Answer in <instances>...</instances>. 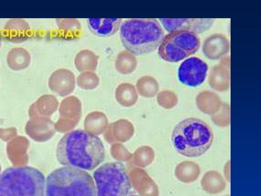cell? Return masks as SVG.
Masks as SVG:
<instances>
[{"instance_id":"1","label":"cell","mask_w":261,"mask_h":196,"mask_svg":"<svg viewBox=\"0 0 261 196\" xmlns=\"http://www.w3.org/2000/svg\"><path fill=\"white\" fill-rule=\"evenodd\" d=\"M105 156V148L100 139L82 130L65 134L56 150L57 158L61 164L82 170L94 169L103 162Z\"/></svg>"},{"instance_id":"2","label":"cell","mask_w":261,"mask_h":196,"mask_svg":"<svg viewBox=\"0 0 261 196\" xmlns=\"http://www.w3.org/2000/svg\"><path fill=\"white\" fill-rule=\"evenodd\" d=\"M119 29L123 46L135 56L154 51L165 36L162 27L155 18L127 19Z\"/></svg>"},{"instance_id":"3","label":"cell","mask_w":261,"mask_h":196,"mask_svg":"<svg viewBox=\"0 0 261 196\" xmlns=\"http://www.w3.org/2000/svg\"><path fill=\"white\" fill-rule=\"evenodd\" d=\"M214 134L211 127L204 121L189 117L178 122L173 130L171 141L175 151L188 157H197L211 148Z\"/></svg>"},{"instance_id":"4","label":"cell","mask_w":261,"mask_h":196,"mask_svg":"<svg viewBox=\"0 0 261 196\" xmlns=\"http://www.w3.org/2000/svg\"><path fill=\"white\" fill-rule=\"evenodd\" d=\"M45 196H96V187L92 177L85 170L64 166L48 175Z\"/></svg>"},{"instance_id":"5","label":"cell","mask_w":261,"mask_h":196,"mask_svg":"<svg viewBox=\"0 0 261 196\" xmlns=\"http://www.w3.org/2000/svg\"><path fill=\"white\" fill-rule=\"evenodd\" d=\"M45 179L30 166L10 167L0 176V196H45Z\"/></svg>"},{"instance_id":"6","label":"cell","mask_w":261,"mask_h":196,"mask_svg":"<svg viewBox=\"0 0 261 196\" xmlns=\"http://www.w3.org/2000/svg\"><path fill=\"white\" fill-rule=\"evenodd\" d=\"M96 196H127L132 188L123 164L119 162L106 163L93 173Z\"/></svg>"},{"instance_id":"7","label":"cell","mask_w":261,"mask_h":196,"mask_svg":"<svg viewBox=\"0 0 261 196\" xmlns=\"http://www.w3.org/2000/svg\"><path fill=\"white\" fill-rule=\"evenodd\" d=\"M200 46V39L197 34L176 30L165 35L158 47V53L162 60L175 63L195 54Z\"/></svg>"},{"instance_id":"8","label":"cell","mask_w":261,"mask_h":196,"mask_svg":"<svg viewBox=\"0 0 261 196\" xmlns=\"http://www.w3.org/2000/svg\"><path fill=\"white\" fill-rule=\"evenodd\" d=\"M208 69L207 63L199 58H188L182 61L178 67V80L186 86H199L204 82Z\"/></svg>"},{"instance_id":"9","label":"cell","mask_w":261,"mask_h":196,"mask_svg":"<svg viewBox=\"0 0 261 196\" xmlns=\"http://www.w3.org/2000/svg\"><path fill=\"white\" fill-rule=\"evenodd\" d=\"M159 20L168 32L184 30L196 34L209 30L215 21L212 18H160Z\"/></svg>"},{"instance_id":"10","label":"cell","mask_w":261,"mask_h":196,"mask_svg":"<svg viewBox=\"0 0 261 196\" xmlns=\"http://www.w3.org/2000/svg\"><path fill=\"white\" fill-rule=\"evenodd\" d=\"M50 89L64 95L71 93L75 86V79L73 73L66 68H59L54 71L48 79Z\"/></svg>"},{"instance_id":"11","label":"cell","mask_w":261,"mask_h":196,"mask_svg":"<svg viewBox=\"0 0 261 196\" xmlns=\"http://www.w3.org/2000/svg\"><path fill=\"white\" fill-rule=\"evenodd\" d=\"M121 18H88L89 30L99 37H109L116 33L120 28Z\"/></svg>"},{"instance_id":"12","label":"cell","mask_w":261,"mask_h":196,"mask_svg":"<svg viewBox=\"0 0 261 196\" xmlns=\"http://www.w3.org/2000/svg\"><path fill=\"white\" fill-rule=\"evenodd\" d=\"M29 23L24 19H9L4 27V35L10 41L20 42L27 39L30 32Z\"/></svg>"},{"instance_id":"13","label":"cell","mask_w":261,"mask_h":196,"mask_svg":"<svg viewBox=\"0 0 261 196\" xmlns=\"http://www.w3.org/2000/svg\"><path fill=\"white\" fill-rule=\"evenodd\" d=\"M201 186L205 192L217 194L225 189L226 183L219 172L213 170L206 172L203 176L201 180Z\"/></svg>"},{"instance_id":"14","label":"cell","mask_w":261,"mask_h":196,"mask_svg":"<svg viewBox=\"0 0 261 196\" xmlns=\"http://www.w3.org/2000/svg\"><path fill=\"white\" fill-rule=\"evenodd\" d=\"M201 173L199 165L191 161H184L178 163L174 171L176 178L181 182L191 183L196 181Z\"/></svg>"},{"instance_id":"15","label":"cell","mask_w":261,"mask_h":196,"mask_svg":"<svg viewBox=\"0 0 261 196\" xmlns=\"http://www.w3.org/2000/svg\"><path fill=\"white\" fill-rule=\"evenodd\" d=\"M6 60L12 69L20 70L28 67L31 62V56L24 48L15 47L8 52Z\"/></svg>"},{"instance_id":"16","label":"cell","mask_w":261,"mask_h":196,"mask_svg":"<svg viewBox=\"0 0 261 196\" xmlns=\"http://www.w3.org/2000/svg\"><path fill=\"white\" fill-rule=\"evenodd\" d=\"M98 59V56L93 51L82 50L76 55L74 63L80 72L94 71L96 69Z\"/></svg>"},{"instance_id":"17","label":"cell","mask_w":261,"mask_h":196,"mask_svg":"<svg viewBox=\"0 0 261 196\" xmlns=\"http://www.w3.org/2000/svg\"><path fill=\"white\" fill-rule=\"evenodd\" d=\"M115 66L116 70L122 75L132 73L137 66L135 56L127 51H123L117 56Z\"/></svg>"},{"instance_id":"18","label":"cell","mask_w":261,"mask_h":196,"mask_svg":"<svg viewBox=\"0 0 261 196\" xmlns=\"http://www.w3.org/2000/svg\"><path fill=\"white\" fill-rule=\"evenodd\" d=\"M56 22L59 29L67 34L68 37L76 38L81 33V23L77 19L58 18Z\"/></svg>"},{"instance_id":"19","label":"cell","mask_w":261,"mask_h":196,"mask_svg":"<svg viewBox=\"0 0 261 196\" xmlns=\"http://www.w3.org/2000/svg\"><path fill=\"white\" fill-rule=\"evenodd\" d=\"M116 96L120 101L125 103H130L136 100L137 95L134 85L128 83L119 84L116 89Z\"/></svg>"},{"instance_id":"20","label":"cell","mask_w":261,"mask_h":196,"mask_svg":"<svg viewBox=\"0 0 261 196\" xmlns=\"http://www.w3.org/2000/svg\"><path fill=\"white\" fill-rule=\"evenodd\" d=\"M76 83L82 89H93L98 86L99 78L93 71H85L77 76Z\"/></svg>"},{"instance_id":"21","label":"cell","mask_w":261,"mask_h":196,"mask_svg":"<svg viewBox=\"0 0 261 196\" xmlns=\"http://www.w3.org/2000/svg\"><path fill=\"white\" fill-rule=\"evenodd\" d=\"M137 88L139 93L144 95H150L154 92V83L148 77L140 78L136 83Z\"/></svg>"},{"instance_id":"22","label":"cell","mask_w":261,"mask_h":196,"mask_svg":"<svg viewBox=\"0 0 261 196\" xmlns=\"http://www.w3.org/2000/svg\"><path fill=\"white\" fill-rule=\"evenodd\" d=\"M212 119L214 123L220 127H226L230 125V117L228 109L225 107L218 114L212 116Z\"/></svg>"},{"instance_id":"23","label":"cell","mask_w":261,"mask_h":196,"mask_svg":"<svg viewBox=\"0 0 261 196\" xmlns=\"http://www.w3.org/2000/svg\"><path fill=\"white\" fill-rule=\"evenodd\" d=\"M230 160L228 161L224 165L223 173L225 179L229 182L230 180Z\"/></svg>"},{"instance_id":"24","label":"cell","mask_w":261,"mask_h":196,"mask_svg":"<svg viewBox=\"0 0 261 196\" xmlns=\"http://www.w3.org/2000/svg\"><path fill=\"white\" fill-rule=\"evenodd\" d=\"M1 43H2V37L0 35V47H1Z\"/></svg>"},{"instance_id":"25","label":"cell","mask_w":261,"mask_h":196,"mask_svg":"<svg viewBox=\"0 0 261 196\" xmlns=\"http://www.w3.org/2000/svg\"><path fill=\"white\" fill-rule=\"evenodd\" d=\"M1 169H2V168H1V164H0V174H1Z\"/></svg>"},{"instance_id":"26","label":"cell","mask_w":261,"mask_h":196,"mask_svg":"<svg viewBox=\"0 0 261 196\" xmlns=\"http://www.w3.org/2000/svg\"><path fill=\"white\" fill-rule=\"evenodd\" d=\"M128 196H138V195H128Z\"/></svg>"},{"instance_id":"27","label":"cell","mask_w":261,"mask_h":196,"mask_svg":"<svg viewBox=\"0 0 261 196\" xmlns=\"http://www.w3.org/2000/svg\"><path fill=\"white\" fill-rule=\"evenodd\" d=\"M225 196H230V195H225Z\"/></svg>"}]
</instances>
